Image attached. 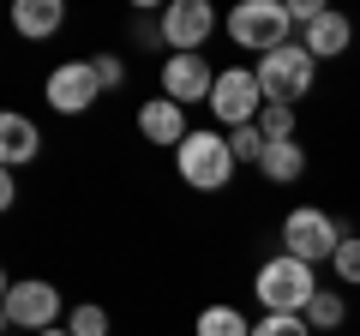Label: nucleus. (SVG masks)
Masks as SVG:
<instances>
[{
    "mask_svg": "<svg viewBox=\"0 0 360 336\" xmlns=\"http://www.w3.org/2000/svg\"><path fill=\"white\" fill-rule=\"evenodd\" d=\"M42 96H49L54 115H84V108L103 96V78H96L90 60H60L49 72V84H42Z\"/></svg>",
    "mask_w": 360,
    "mask_h": 336,
    "instance_id": "obj_9",
    "label": "nucleus"
},
{
    "mask_svg": "<svg viewBox=\"0 0 360 336\" xmlns=\"http://www.w3.org/2000/svg\"><path fill=\"white\" fill-rule=\"evenodd\" d=\"M174 168L180 181L193 186V193H222V186H234V144L229 132H193V138L174 150Z\"/></svg>",
    "mask_w": 360,
    "mask_h": 336,
    "instance_id": "obj_2",
    "label": "nucleus"
},
{
    "mask_svg": "<svg viewBox=\"0 0 360 336\" xmlns=\"http://www.w3.org/2000/svg\"><path fill=\"white\" fill-rule=\"evenodd\" d=\"M295 127H300V120H295V108H288V103H264V115H258V132H264L270 144L295 138Z\"/></svg>",
    "mask_w": 360,
    "mask_h": 336,
    "instance_id": "obj_18",
    "label": "nucleus"
},
{
    "mask_svg": "<svg viewBox=\"0 0 360 336\" xmlns=\"http://www.w3.org/2000/svg\"><path fill=\"white\" fill-rule=\"evenodd\" d=\"M37 156H42L37 120H25L18 108H6V115H0V162H6V168H25V162H37Z\"/></svg>",
    "mask_w": 360,
    "mask_h": 336,
    "instance_id": "obj_12",
    "label": "nucleus"
},
{
    "mask_svg": "<svg viewBox=\"0 0 360 336\" xmlns=\"http://www.w3.org/2000/svg\"><path fill=\"white\" fill-rule=\"evenodd\" d=\"M348 42H354V25H348L342 13H324L312 30H300V49H307L312 60H336V54H348Z\"/></svg>",
    "mask_w": 360,
    "mask_h": 336,
    "instance_id": "obj_13",
    "label": "nucleus"
},
{
    "mask_svg": "<svg viewBox=\"0 0 360 336\" xmlns=\"http://www.w3.org/2000/svg\"><path fill=\"white\" fill-rule=\"evenodd\" d=\"M348 222H336L330 210H319V205H295L283 217V252L288 259H300V264H330L336 259V246L348 240Z\"/></svg>",
    "mask_w": 360,
    "mask_h": 336,
    "instance_id": "obj_1",
    "label": "nucleus"
},
{
    "mask_svg": "<svg viewBox=\"0 0 360 336\" xmlns=\"http://www.w3.org/2000/svg\"><path fill=\"white\" fill-rule=\"evenodd\" d=\"M252 295H258V306H264V312H307L312 295H319V276H312V264H300V259H288V252H276V259L258 264Z\"/></svg>",
    "mask_w": 360,
    "mask_h": 336,
    "instance_id": "obj_3",
    "label": "nucleus"
},
{
    "mask_svg": "<svg viewBox=\"0 0 360 336\" xmlns=\"http://www.w3.org/2000/svg\"><path fill=\"white\" fill-rule=\"evenodd\" d=\"M193 330L198 336H252V324L240 318V306H205Z\"/></svg>",
    "mask_w": 360,
    "mask_h": 336,
    "instance_id": "obj_17",
    "label": "nucleus"
},
{
    "mask_svg": "<svg viewBox=\"0 0 360 336\" xmlns=\"http://www.w3.org/2000/svg\"><path fill=\"white\" fill-rule=\"evenodd\" d=\"M0 312H6V330H25V336H42L60 324L66 300L54 283H42V276H30V283H6V295H0Z\"/></svg>",
    "mask_w": 360,
    "mask_h": 336,
    "instance_id": "obj_5",
    "label": "nucleus"
},
{
    "mask_svg": "<svg viewBox=\"0 0 360 336\" xmlns=\"http://www.w3.org/2000/svg\"><path fill=\"white\" fill-rule=\"evenodd\" d=\"M300 318L312 324V336H324V330H342V318H348V300L336 295V288H319V295H312V306L300 312Z\"/></svg>",
    "mask_w": 360,
    "mask_h": 336,
    "instance_id": "obj_16",
    "label": "nucleus"
},
{
    "mask_svg": "<svg viewBox=\"0 0 360 336\" xmlns=\"http://www.w3.org/2000/svg\"><path fill=\"white\" fill-rule=\"evenodd\" d=\"M252 72H258V91H264V103H288V108H295L300 96L312 91V72H319V60H312L300 42H288V49L264 54Z\"/></svg>",
    "mask_w": 360,
    "mask_h": 336,
    "instance_id": "obj_6",
    "label": "nucleus"
},
{
    "mask_svg": "<svg viewBox=\"0 0 360 336\" xmlns=\"http://www.w3.org/2000/svg\"><path fill=\"white\" fill-rule=\"evenodd\" d=\"M210 91H217V72H210L205 54H168L162 60V96L168 103H180V108L205 103L210 108Z\"/></svg>",
    "mask_w": 360,
    "mask_h": 336,
    "instance_id": "obj_10",
    "label": "nucleus"
},
{
    "mask_svg": "<svg viewBox=\"0 0 360 336\" xmlns=\"http://www.w3.org/2000/svg\"><path fill=\"white\" fill-rule=\"evenodd\" d=\"M252 336H312V324L300 318V312H264V318L252 324Z\"/></svg>",
    "mask_w": 360,
    "mask_h": 336,
    "instance_id": "obj_22",
    "label": "nucleus"
},
{
    "mask_svg": "<svg viewBox=\"0 0 360 336\" xmlns=\"http://www.w3.org/2000/svg\"><path fill=\"white\" fill-rule=\"evenodd\" d=\"M42 336H72V330H66V324H54V330H42Z\"/></svg>",
    "mask_w": 360,
    "mask_h": 336,
    "instance_id": "obj_24",
    "label": "nucleus"
},
{
    "mask_svg": "<svg viewBox=\"0 0 360 336\" xmlns=\"http://www.w3.org/2000/svg\"><path fill=\"white\" fill-rule=\"evenodd\" d=\"M229 37L240 42V49H252L258 60L276 49H288L295 42V18H288V0H240L229 13Z\"/></svg>",
    "mask_w": 360,
    "mask_h": 336,
    "instance_id": "obj_4",
    "label": "nucleus"
},
{
    "mask_svg": "<svg viewBox=\"0 0 360 336\" xmlns=\"http://www.w3.org/2000/svg\"><path fill=\"white\" fill-rule=\"evenodd\" d=\"M156 25H162V49L198 54L210 42V30H217V6H210V0H168Z\"/></svg>",
    "mask_w": 360,
    "mask_h": 336,
    "instance_id": "obj_8",
    "label": "nucleus"
},
{
    "mask_svg": "<svg viewBox=\"0 0 360 336\" xmlns=\"http://www.w3.org/2000/svg\"><path fill=\"white\" fill-rule=\"evenodd\" d=\"M60 25H66V6H60V0H18V6H13V30H18V37H30V42L54 37Z\"/></svg>",
    "mask_w": 360,
    "mask_h": 336,
    "instance_id": "obj_14",
    "label": "nucleus"
},
{
    "mask_svg": "<svg viewBox=\"0 0 360 336\" xmlns=\"http://www.w3.org/2000/svg\"><path fill=\"white\" fill-rule=\"evenodd\" d=\"M229 144H234V162H264V150H270V138H264V132H258V127H234L229 132Z\"/></svg>",
    "mask_w": 360,
    "mask_h": 336,
    "instance_id": "obj_20",
    "label": "nucleus"
},
{
    "mask_svg": "<svg viewBox=\"0 0 360 336\" xmlns=\"http://www.w3.org/2000/svg\"><path fill=\"white\" fill-rule=\"evenodd\" d=\"M330 271H336V283H342V288H360V234H348V240L336 246Z\"/></svg>",
    "mask_w": 360,
    "mask_h": 336,
    "instance_id": "obj_21",
    "label": "nucleus"
},
{
    "mask_svg": "<svg viewBox=\"0 0 360 336\" xmlns=\"http://www.w3.org/2000/svg\"><path fill=\"white\" fill-rule=\"evenodd\" d=\"M96 78H103V91H120V84H127V66H120V54H96Z\"/></svg>",
    "mask_w": 360,
    "mask_h": 336,
    "instance_id": "obj_23",
    "label": "nucleus"
},
{
    "mask_svg": "<svg viewBox=\"0 0 360 336\" xmlns=\"http://www.w3.org/2000/svg\"><path fill=\"white\" fill-rule=\"evenodd\" d=\"M66 330L72 336H108V312L96 306V300H78V306L66 312Z\"/></svg>",
    "mask_w": 360,
    "mask_h": 336,
    "instance_id": "obj_19",
    "label": "nucleus"
},
{
    "mask_svg": "<svg viewBox=\"0 0 360 336\" xmlns=\"http://www.w3.org/2000/svg\"><path fill=\"white\" fill-rule=\"evenodd\" d=\"M210 115H217L229 132L234 127H258V115H264V91H258V72H252V66H229V72H217Z\"/></svg>",
    "mask_w": 360,
    "mask_h": 336,
    "instance_id": "obj_7",
    "label": "nucleus"
},
{
    "mask_svg": "<svg viewBox=\"0 0 360 336\" xmlns=\"http://www.w3.org/2000/svg\"><path fill=\"white\" fill-rule=\"evenodd\" d=\"M139 132L150 144H168V150H180V144L193 138V127H186V108L168 103V96H150V103L139 108Z\"/></svg>",
    "mask_w": 360,
    "mask_h": 336,
    "instance_id": "obj_11",
    "label": "nucleus"
},
{
    "mask_svg": "<svg viewBox=\"0 0 360 336\" xmlns=\"http://www.w3.org/2000/svg\"><path fill=\"white\" fill-rule=\"evenodd\" d=\"M258 174H264L270 186H288V181H300V174H307V144H300V138L270 144V150H264V162H258Z\"/></svg>",
    "mask_w": 360,
    "mask_h": 336,
    "instance_id": "obj_15",
    "label": "nucleus"
}]
</instances>
